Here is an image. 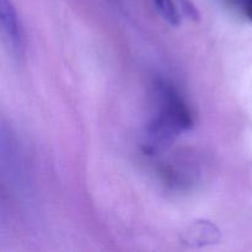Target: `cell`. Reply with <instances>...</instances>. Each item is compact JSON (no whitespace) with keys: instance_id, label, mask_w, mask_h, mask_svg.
Instances as JSON below:
<instances>
[{"instance_id":"6da1fadb","label":"cell","mask_w":252,"mask_h":252,"mask_svg":"<svg viewBox=\"0 0 252 252\" xmlns=\"http://www.w3.org/2000/svg\"><path fill=\"white\" fill-rule=\"evenodd\" d=\"M155 88L159 111L145 130L143 150L147 155H157L166 150L181 133L194 126L191 108L172 84L159 80Z\"/></svg>"},{"instance_id":"7a4b0ae2","label":"cell","mask_w":252,"mask_h":252,"mask_svg":"<svg viewBox=\"0 0 252 252\" xmlns=\"http://www.w3.org/2000/svg\"><path fill=\"white\" fill-rule=\"evenodd\" d=\"M0 21L7 43L16 56L25 52V33L12 0H0Z\"/></svg>"},{"instance_id":"3957f363","label":"cell","mask_w":252,"mask_h":252,"mask_svg":"<svg viewBox=\"0 0 252 252\" xmlns=\"http://www.w3.org/2000/svg\"><path fill=\"white\" fill-rule=\"evenodd\" d=\"M155 9L160 14V16L171 26H179L181 24V15L177 10L175 0H152Z\"/></svg>"},{"instance_id":"277c9868","label":"cell","mask_w":252,"mask_h":252,"mask_svg":"<svg viewBox=\"0 0 252 252\" xmlns=\"http://www.w3.org/2000/svg\"><path fill=\"white\" fill-rule=\"evenodd\" d=\"M175 4L181 17H187L192 21H198L199 11L192 0H175Z\"/></svg>"},{"instance_id":"5b68a950","label":"cell","mask_w":252,"mask_h":252,"mask_svg":"<svg viewBox=\"0 0 252 252\" xmlns=\"http://www.w3.org/2000/svg\"><path fill=\"white\" fill-rule=\"evenodd\" d=\"M239 7L244 16L252 22V0H231Z\"/></svg>"}]
</instances>
